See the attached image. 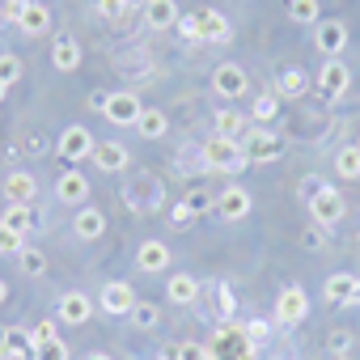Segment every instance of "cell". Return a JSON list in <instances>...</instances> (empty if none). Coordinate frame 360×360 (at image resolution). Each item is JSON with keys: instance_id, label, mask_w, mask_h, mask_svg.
Wrapping results in <instances>:
<instances>
[{"instance_id": "19", "label": "cell", "mask_w": 360, "mask_h": 360, "mask_svg": "<svg viewBox=\"0 0 360 360\" xmlns=\"http://www.w3.org/2000/svg\"><path fill=\"white\" fill-rule=\"evenodd\" d=\"M178 18H183V13H178L174 0H148V5H144V22L153 30H169V26H178Z\"/></svg>"}, {"instance_id": "17", "label": "cell", "mask_w": 360, "mask_h": 360, "mask_svg": "<svg viewBox=\"0 0 360 360\" xmlns=\"http://www.w3.org/2000/svg\"><path fill=\"white\" fill-rule=\"evenodd\" d=\"M94 165H98L102 174H119V169H127V148H123L119 140H102V144L94 148Z\"/></svg>"}, {"instance_id": "33", "label": "cell", "mask_w": 360, "mask_h": 360, "mask_svg": "<svg viewBox=\"0 0 360 360\" xmlns=\"http://www.w3.org/2000/svg\"><path fill=\"white\" fill-rule=\"evenodd\" d=\"M276 110H280V98H276V94H259L255 106H250V119H255V123H271Z\"/></svg>"}, {"instance_id": "37", "label": "cell", "mask_w": 360, "mask_h": 360, "mask_svg": "<svg viewBox=\"0 0 360 360\" xmlns=\"http://www.w3.org/2000/svg\"><path fill=\"white\" fill-rule=\"evenodd\" d=\"M30 360H68V347H64V339H51V343H34Z\"/></svg>"}, {"instance_id": "25", "label": "cell", "mask_w": 360, "mask_h": 360, "mask_svg": "<svg viewBox=\"0 0 360 360\" xmlns=\"http://www.w3.org/2000/svg\"><path fill=\"white\" fill-rule=\"evenodd\" d=\"M352 292H356V276L352 271H335L326 280V305H347Z\"/></svg>"}, {"instance_id": "8", "label": "cell", "mask_w": 360, "mask_h": 360, "mask_svg": "<svg viewBox=\"0 0 360 360\" xmlns=\"http://www.w3.org/2000/svg\"><path fill=\"white\" fill-rule=\"evenodd\" d=\"M347 85H352V68L335 56V60H322V68H318V89L326 94V98H339V94H347Z\"/></svg>"}, {"instance_id": "53", "label": "cell", "mask_w": 360, "mask_h": 360, "mask_svg": "<svg viewBox=\"0 0 360 360\" xmlns=\"http://www.w3.org/2000/svg\"><path fill=\"white\" fill-rule=\"evenodd\" d=\"M157 360H174V352H165V356H157Z\"/></svg>"}, {"instance_id": "3", "label": "cell", "mask_w": 360, "mask_h": 360, "mask_svg": "<svg viewBox=\"0 0 360 360\" xmlns=\"http://www.w3.org/2000/svg\"><path fill=\"white\" fill-rule=\"evenodd\" d=\"M242 148H246L250 165H271V161L284 157V136H276V131H267V127H250L246 140H242Z\"/></svg>"}, {"instance_id": "11", "label": "cell", "mask_w": 360, "mask_h": 360, "mask_svg": "<svg viewBox=\"0 0 360 360\" xmlns=\"http://www.w3.org/2000/svg\"><path fill=\"white\" fill-rule=\"evenodd\" d=\"M343 43H347V26H343V22L330 18V22H318V26H314V47H318L326 60H335V56L343 51Z\"/></svg>"}, {"instance_id": "10", "label": "cell", "mask_w": 360, "mask_h": 360, "mask_svg": "<svg viewBox=\"0 0 360 360\" xmlns=\"http://www.w3.org/2000/svg\"><path fill=\"white\" fill-rule=\"evenodd\" d=\"M250 208H255V200H250V191L246 187H225L221 195H217V212L233 225V221H246L250 217Z\"/></svg>"}, {"instance_id": "9", "label": "cell", "mask_w": 360, "mask_h": 360, "mask_svg": "<svg viewBox=\"0 0 360 360\" xmlns=\"http://www.w3.org/2000/svg\"><path fill=\"white\" fill-rule=\"evenodd\" d=\"M56 318H60L64 326H85V322L94 318V301H89V292H64L60 305H56Z\"/></svg>"}, {"instance_id": "29", "label": "cell", "mask_w": 360, "mask_h": 360, "mask_svg": "<svg viewBox=\"0 0 360 360\" xmlns=\"http://www.w3.org/2000/svg\"><path fill=\"white\" fill-rule=\"evenodd\" d=\"M165 127H169V123H165V115H161V110H140V119H136V131H140L144 140H161V136H165Z\"/></svg>"}, {"instance_id": "50", "label": "cell", "mask_w": 360, "mask_h": 360, "mask_svg": "<svg viewBox=\"0 0 360 360\" xmlns=\"http://www.w3.org/2000/svg\"><path fill=\"white\" fill-rule=\"evenodd\" d=\"M85 360H110V356H106V352H89Z\"/></svg>"}, {"instance_id": "49", "label": "cell", "mask_w": 360, "mask_h": 360, "mask_svg": "<svg viewBox=\"0 0 360 360\" xmlns=\"http://www.w3.org/2000/svg\"><path fill=\"white\" fill-rule=\"evenodd\" d=\"M5 301H9V284H5V280H0V305H5Z\"/></svg>"}, {"instance_id": "39", "label": "cell", "mask_w": 360, "mask_h": 360, "mask_svg": "<svg viewBox=\"0 0 360 360\" xmlns=\"http://www.w3.org/2000/svg\"><path fill=\"white\" fill-rule=\"evenodd\" d=\"M26 246H22V233H13L5 221H0V255H22Z\"/></svg>"}, {"instance_id": "27", "label": "cell", "mask_w": 360, "mask_h": 360, "mask_svg": "<svg viewBox=\"0 0 360 360\" xmlns=\"http://www.w3.org/2000/svg\"><path fill=\"white\" fill-rule=\"evenodd\" d=\"M246 131H250L246 115H238V110H221V115H217V136H229V140H246Z\"/></svg>"}, {"instance_id": "46", "label": "cell", "mask_w": 360, "mask_h": 360, "mask_svg": "<svg viewBox=\"0 0 360 360\" xmlns=\"http://www.w3.org/2000/svg\"><path fill=\"white\" fill-rule=\"evenodd\" d=\"M322 187H326V183H322V178H318V174H309V178H301V200L309 204V200H314V195H318Z\"/></svg>"}, {"instance_id": "43", "label": "cell", "mask_w": 360, "mask_h": 360, "mask_svg": "<svg viewBox=\"0 0 360 360\" xmlns=\"http://www.w3.org/2000/svg\"><path fill=\"white\" fill-rule=\"evenodd\" d=\"M191 221H195V212H191L187 204H174V212H169V229H191Z\"/></svg>"}, {"instance_id": "16", "label": "cell", "mask_w": 360, "mask_h": 360, "mask_svg": "<svg viewBox=\"0 0 360 360\" xmlns=\"http://www.w3.org/2000/svg\"><path fill=\"white\" fill-rule=\"evenodd\" d=\"M51 64H56V72H77V68H81V43H77L72 34H56Z\"/></svg>"}, {"instance_id": "1", "label": "cell", "mask_w": 360, "mask_h": 360, "mask_svg": "<svg viewBox=\"0 0 360 360\" xmlns=\"http://www.w3.org/2000/svg\"><path fill=\"white\" fill-rule=\"evenodd\" d=\"M200 153H204V165H208V169H221V174H242V169H250V157H246L242 140L212 136V140H204Z\"/></svg>"}, {"instance_id": "31", "label": "cell", "mask_w": 360, "mask_h": 360, "mask_svg": "<svg viewBox=\"0 0 360 360\" xmlns=\"http://www.w3.org/2000/svg\"><path fill=\"white\" fill-rule=\"evenodd\" d=\"M305 85H309V81H305L301 68H284V72H280V98H301Z\"/></svg>"}, {"instance_id": "13", "label": "cell", "mask_w": 360, "mask_h": 360, "mask_svg": "<svg viewBox=\"0 0 360 360\" xmlns=\"http://www.w3.org/2000/svg\"><path fill=\"white\" fill-rule=\"evenodd\" d=\"M212 89H217L221 98H242V94H246V68H242V64H221V68L212 72Z\"/></svg>"}, {"instance_id": "36", "label": "cell", "mask_w": 360, "mask_h": 360, "mask_svg": "<svg viewBox=\"0 0 360 360\" xmlns=\"http://www.w3.org/2000/svg\"><path fill=\"white\" fill-rule=\"evenodd\" d=\"M18 263H22V271H26V276H43V271H47V255H43V250H34V246H26Z\"/></svg>"}, {"instance_id": "28", "label": "cell", "mask_w": 360, "mask_h": 360, "mask_svg": "<svg viewBox=\"0 0 360 360\" xmlns=\"http://www.w3.org/2000/svg\"><path fill=\"white\" fill-rule=\"evenodd\" d=\"M288 18L297 26H318L322 22V5L318 0H288Z\"/></svg>"}, {"instance_id": "32", "label": "cell", "mask_w": 360, "mask_h": 360, "mask_svg": "<svg viewBox=\"0 0 360 360\" xmlns=\"http://www.w3.org/2000/svg\"><path fill=\"white\" fill-rule=\"evenodd\" d=\"M22 56L18 51H0V81H5V85H18L22 81Z\"/></svg>"}, {"instance_id": "40", "label": "cell", "mask_w": 360, "mask_h": 360, "mask_svg": "<svg viewBox=\"0 0 360 360\" xmlns=\"http://www.w3.org/2000/svg\"><path fill=\"white\" fill-rule=\"evenodd\" d=\"M242 330H246V339L259 347V343H267V335H271V322H267V318H250Z\"/></svg>"}, {"instance_id": "34", "label": "cell", "mask_w": 360, "mask_h": 360, "mask_svg": "<svg viewBox=\"0 0 360 360\" xmlns=\"http://www.w3.org/2000/svg\"><path fill=\"white\" fill-rule=\"evenodd\" d=\"M127 318H131V326H140V330H153L161 314H157V305H153V301H136Z\"/></svg>"}, {"instance_id": "21", "label": "cell", "mask_w": 360, "mask_h": 360, "mask_svg": "<svg viewBox=\"0 0 360 360\" xmlns=\"http://www.w3.org/2000/svg\"><path fill=\"white\" fill-rule=\"evenodd\" d=\"M136 267L140 271H165L169 267V250H165V242H144L140 250H136Z\"/></svg>"}, {"instance_id": "54", "label": "cell", "mask_w": 360, "mask_h": 360, "mask_svg": "<svg viewBox=\"0 0 360 360\" xmlns=\"http://www.w3.org/2000/svg\"><path fill=\"white\" fill-rule=\"evenodd\" d=\"M0 26H5V13H0Z\"/></svg>"}, {"instance_id": "12", "label": "cell", "mask_w": 360, "mask_h": 360, "mask_svg": "<svg viewBox=\"0 0 360 360\" xmlns=\"http://www.w3.org/2000/svg\"><path fill=\"white\" fill-rule=\"evenodd\" d=\"M98 305H102L106 314L123 318V314H131V305H136V292H131V284H123V280H110V284H102V297H98Z\"/></svg>"}, {"instance_id": "35", "label": "cell", "mask_w": 360, "mask_h": 360, "mask_svg": "<svg viewBox=\"0 0 360 360\" xmlns=\"http://www.w3.org/2000/svg\"><path fill=\"white\" fill-rule=\"evenodd\" d=\"M212 305H217V314H221V322H233V309H238V301H233V292H229V284H217V288H212Z\"/></svg>"}, {"instance_id": "55", "label": "cell", "mask_w": 360, "mask_h": 360, "mask_svg": "<svg viewBox=\"0 0 360 360\" xmlns=\"http://www.w3.org/2000/svg\"><path fill=\"white\" fill-rule=\"evenodd\" d=\"M356 144H360V140H356Z\"/></svg>"}, {"instance_id": "14", "label": "cell", "mask_w": 360, "mask_h": 360, "mask_svg": "<svg viewBox=\"0 0 360 360\" xmlns=\"http://www.w3.org/2000/svg\"><path fill=\"white\" fill-rule=\"evenodd\" d=\"M200 39L204 43H229L233 39V26L221 9H200Z\"/></svg>"}, {"instance_id": "51", "label": "cell", "mask_w": 360, "mask_h": 360, "mask_svg": "<svg viewBox=\"0 0 360 360\" xmlns=\"http://www.w3.org/2000/svg\"><path fill=\"white\" fill-rule=\"evenodd\" d=\"M5 94H9V85H5V81H0V102H5Z\"/></svg>"}, {"instance_id": "15", "label": "cell", "mask_w": 360, "mask_h": 360, "mask_svg": "<svg viewBox=\"0 0 360 360\" xmlns=\"http://www.w3.org/2000/svg\"><path fill=\"white\" fill-rule=\"evenodd\" d=\"M56 195H60L64 204H85V200H89V178L77 174V169H64V174L56 178Z\"/></svg>"}, {"instance_id": "41", "label": "cell", "mask_w": 360, "mask_h": 360, "mask_svg": "<svg viewBox=\"0 0 360 360\" xmlns=\"http://www.w3.org/2000/svg\"><path fill=\"white\" fill-rule=\"evenodd\" d=\"M178 34H183L187 43H204L200 39V13H183V18H178Z\"/></svg>"}, {"instance_id": "42", "label": "cell", "mask_w": 360, "mask_h": 360, "mask_svg": "<svg viewBox=\"0 0 360 360\" xmlns=\"http://www.w3.org/2000/svg\"><path fill=\"white\" fill-rule=\"evenodd\" d=\"M123 13H127V0H98V18H106V22H123Z\"/></svg>"}, {"instance_id": "47", "label": "cell", "mask_w": 360, "mask_h": 360, "mask_svg": "<svg viewBox=\"0 0 360 360\" xmlns=\"http://www.w3.org/2000/svg\"><path fill=\"white\" fill-rule=\"evenodd\" d=\"M301 242H305V246H309V250H318V246H322V229H318V225H314V229H309V233H305V238H301Z\"/></svg>"}, {"instance_id": "44", "label": "cell", "mask_w": 360, "mask_h": 360, "mask_svg": "<svg viewBox=\"0 0 360 360\" xmlns=\"http://www.w3.org/2000/svg\"><path fill=\"white\" fill-rule=\"evenodd\" d=\"M183 204H187V208H191V212H195V217H200V212H204V208H212V204H217V200H212V195H208V191H187V200H183Z\"/></svg>"}, {"instance_id": "24", "label": "cell", "mask_w": 360, "mask_h": 360, "mask_svg": "<svg viewBox=\"0 0 360 360\" xmlns=\"http://www.w3.org/2000/svg\"><path fill=\"white\" fill-rule=\"evenodd\" d=\"M72 229H77V238L94 242V238H102V233H106V217H102L98 208H81V212H77V221H72Z\"/></svg>"}, {"instance_id": "18", "label": "cell", "mask_w": 360, "mask_h": 360, "mask_svg": "<svg viewBox=\"0 0 360 360\" xmlns=\"http://www.w3.org/2000/svg\"><path fill=\"white\" fill-rule=\"evenodd\" d=\"M5 195H9V204H34V195H39V183H34V174H9L5 178Z\"/></svg>"}, {"instance_id": "45", "label": "cell", "mask_w": 360, "mask_h": 360, "mask_svg": "<svg viewBox=\"0 0 360 360\" xmlns=\"http://www.w3.org/2000/svg\"><path fill=\"white\" fill-rule=\"evenodd\" d=\"M51 339H60V335H56V322H39V326H30V343H51Z\"/></svg>"}, {"instance_id": "6", "label": "cell", "mask_w": 360, "mask_h": 360, "mask_svg": "<svg viewBox=\"0 0 360 360\" xmlns=\"http://www.w3.org/2000/svg\"><path fill=\"white\" fill-rule=\"evenodd\" d=\"M343 212H347V204H343V195H339L335 187H322V191L309 200V217H314V225H318V229L339 225V221H343Z\"/></svg>"}, {"instance_id": "5", "label": "cell", "mask_w": 360, "mask_h": 360, "mask_svg": "<svg viewBox=\"0 0 360 360\" xmlns=\"http://www.w3.org/2000/svg\"><path fill=\"white\" fill-rule=\"evenodd\" d=\"M140 98L131 94V89H115V94H106V102H102V115L110 119V123H119V127H136V119H140Z\"/></svg>"}, {"instance_id": "20", "label": "cell", "mask_w": 360, "mask_h": 360, "mask_svg": "<svg viewBox=\"0 0 360 360\" xmlns=\"http://www.w3.org/2000/svg\"><path fill=\"white\" fill-rule=\"evenodd\" d=\"M18 26H22V34H47V30H51V9H47V5H34V0H26V9H22V18H18Z\"/></svg>"}, {"instance_id": "23", "label": "cell", "mask_w": 360, "mask_h": 360, "mask_svg": "<svg viewBox=\"0 0 360 360\" xmlns=\"http://www.w3.org/2000/svg\"><path fill=\"white\" fill-rule=\"evenodd\" d=\"M34 343H30V330L22 326H5V347H0V356H9V360H30Z\"/></svg>"}, {"instance_id": "4", "label": "cell", "mask_w": 360, "mask_h": 360, "mask_svg": "<svg viewBox=\"0 0 360 360\" xmlns=\"http://www.w3.org/2000/svg\"><path fill=\"white\" fill-rule=\"evenodd\" d=\"M309 318V297H305V288H280L276 292V322L280 326H301Z\"/></svg>"}, {"instance_id": "30", "label": "cell", "mask_w": 360, "mask_h": 360, "mask_svg": "<svg viewBox=\"0 0 360 360\" xmlns=\"http://www.w3.org/2000/svg\"><path fill=\"white\" fill-rule=\"evenodd\" d=\"M335 169L339 178H360V144H343L335 153Z\"/></svg>"}, {"instance_id": "22", "label": "cell", "mask_w": 360, "mask_h": 360, "mask_svg": "<svg viewBox=\"0 0 360 360\" xmlns=\"http://www.w3.org/2000/svg\"><path fill=\"white\" fill-rule=\"evenodd\" d=\"M165 292H169V301H174V305H191V301L200 297V280H195V276H187V271H178V276H169Z\"/></svg>"}, {"instance_id": "38", "label": "cell", "mask_w": 360, "mask_h": 360, "mask_svg": "<svg viewBox=\"0 0 360 360\" xmlns=\"http://www.w3.org/2000/svg\"><path fill=\"white\" fill-rule=\"evenodd\" d=\"M169 352H174V360H208V343H195V339L178 343V347H169Z\"/></svg>"}, {"instance_id": "48", "label": "cell", "mask_w": 360, "mask_h": 360, "mask_svg": "<svg viewBox=\"0 0 360 360\" xmlns=\"http://www.w3.org/2000/svg\"><path fill=\"white\" fill-rule=\"evenodd\" d=\"M347 343H352V339H347V335H343V330H339V335H335V339H330V347H335V352H347Z\"/></svg>"}, {"instance_id": "7", "label": "cell", "mask_w": 360, "mask_h": 360, "mask_svg": "<svg viewBox=\"0 0 360 360\" xmlns=\"http://www.w3.org/2000/svg\"><path fill=\"white\" fill-rule=\"evenodd\" d=\"M94 148H98V140L89 136L85 123L64 127V136H60V157H64V161H85V157H94Z\"/></svg>"}, {"instance_id": "52", "label": "cell", "mask_w": 360, "mask_h": 360, "mask_svg": "<svg viewBox=\"0 0 360 360\" xmlns=\"http://www.w3.org/2000/svg\"><path fill=\"white\" fill-rule=\"evenodd\" d=\"M352 301H360V280H356V292H352Z\"/></svg>"}, {"instance_id": "2", "label": "cell", "mask_w": 360, "mask_h": 360, "mask_svg": "<svg viewBox=\"0 0 360 360\" xmlns=\"http://www.w3.org/2000/svg\"><path fill=\"white\" fill-rule=\"evenodd\" d=\"M208 360H255V343L238 322H221L208 339Z\"/></svg>"}, {"instance_id": "26", "label": "cell", "mask_w": 360, "mask_h": 360, "mask_svg": "<svg viewBox=\"0 0 360 360\" xmlns=\"http://www.w3.org/2000/svg\"><path fill=\"white\" fill-rule=\"evenodd\" d=\"M0 221H5L13 233H22V238H26V233L34 229V204H9V212L0 217Z\"/></svg>"}]
</instances>
